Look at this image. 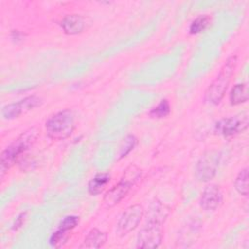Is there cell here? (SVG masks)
Returning <instances> with one entry per match:
<instances>
[{"instance_id": "cell-17", "label": "cell", "mask_w": 249, "mask_h": 249, "mask_svg": "<svg viewBox=\"0 0 249 249\" xmlns=\"http://www.w3.org/2000/svg\"><path fill=\"white\" fill-rule=\"evenodd\" d=\"M68 237H69L68 231H62V230L58 229L50 237V244L53 247H60L67 241Z\"/></svg>"}, {"instance_id": "cell-6", "label": "cell", "mask_w": 249, "mask_h": 249, "mask_svg": "<svg viewBox=\"0 0 249 249\" xmlns=\"http://www.w3.org/2000/svg\"><path fill=\"white\" fill-rule=\"evenodd\" d=\"M220 153L217 151L206 152L197 161L196 166V176L201 182L211 180L218 169L220 162Z\"/></svg>"}, {"instance_id": "cell-5", "label": "cell", "mask_w": 249, "mask_h": 249, "mask_svg": "<svg viewBox=\"0 0 249 249\" xmlns=\"http://www.w3.org/2000/svg\"><path fill=\"white\" fill-rule=\"evenodd\" d=\"M162 222L147 218L146 225L137 235L138 248H157L162 239Z\"/></svg>"}, {"instance_id": "cell-11", "label": "cell", "mask_w": 249, "mask_h": 249, "mask_svg": "<svg viewBox=\"0 0 249 249\" xmlns=\"http://www.w3.org/2000/svg\"><path fill=\"white\" fill-rule=\"evenodd\" d=\"M61 27L66 34L74 35L83 31L85 28V21L80 15H67L62 18Z\"/></svg>"}, {"instance_id": "cell-19", "label": "cell", "mask_w": 249, "mask_h": 249, "mask_svg": "<svg viewBox=\"0 0 249 249\" xmlns=\"http://www.w3.org/2000/svg\"><path fill=\"white\" fill-rule=\"evenodd\" d=\"M78 223H79V217L67 216L61 221L58 229L65 231H69L72 229H74L78 225Z\"/></svg>"}, {"instance_id": "cell-18", "label": "cell", "mask_w": 249, "mask_h": 249, "mask_svg": "<svg viewBox=\"0 0 249 249\" xmlns=\"http://www.w3.org/2000/svg\"><path fill=\"white\" fill-rule=\"evenodd\" d=\"M170 112V106L166 99H163L160 101V103L158 104L157 107L152 109L150 112V115L154 118H164L166 117Z\"/></svg>"}, {"instance_id": "cell-3", "label": "cell", "mask_w": 249, "mask_h": 249, "mask_svg": "<svg viewBox=\"0 0 249 249\" xmlns=\"http://www.w3.org/2000/svg\"><path fill=\"white\" fill-rule=\"evenodd\" d=\"M75 128V115L72 110L64 109L53 115L46 122V132L54 140L69 137Z\"/></svg>"}, {"instance_id": "cell-14", "label": "cell", "mask_w": 249, "mask_h": 249, "mask_svg": "<svg viewBox=\"0 0 249 249\" xmlns=\"http://www.w3.org/2000/svg\"><path fill=\"white\" fill-rule=\"evenodd\" d=\"M248 100L247 86L245 84L235 85L230 93V101L231 105H238Z\"/></svg>"}, {"instance_id": "cell-15", "label": "cell", "mask_w": 249, "mask_h": 249, "mask_svg": "<svg viewBox=\"0 0 249 249\" xmlns=\"http://www.w3.org/2000/svg\"><path fill=\"white\" fill-rule=\"evenodd\" d=\"M235 190L242 196L248 195V168L245 167L237 174L234 180Z\"/></svg>"}, {"instance_id": "cell-13", "label": "cell", "mask_w": 249, "mask_h": 249, "mask_svg": "<svg viewBox=\"0 0 249 249\" xmlns=\"http://www.w3.org/2000/svg\"><path fill=\"white\" fill-rule=\"evenodd\" d=\"M110 174L108 172H99L97 173L88 185V192L91 196L99 195L106 187V185L110 182Z\"/></svg>"}, {"instance_id": "cell-20", "label": "cell", "mask_w": 249, "mask_h": 249, "mask_svg": "<svg viewBox=\"0 0 249 249\" xmlns=\"http://www.w3.org/2000/svg\"><path fill=\"white\" fill-rule=\"evenodd\" d=\"M136 144V138L133 135H128L124 139V146H122V152L120 154V158L125 157L127 153H129Z\"/></svg>"}, {"instance_id": "cell-2", "label": "cell", "mask_w": 249, "mask_h": 249, "mask_svg": "<svg viewBox=\"0 0 249 249\" xmlns=\"http://www.w3.org/2000/svg\"><path fill=\"white\" fill-rule=\"evenodd\" d=\"M142 174L141 169L136 165L130 164L124 170L120 182L110 189L104 196V202L107 206H114L119 203L129 192L132 186L140 179Z\"/></svg>"}, {"instance_id": "cell-4", "label": "cell", "mask_w": 249, "mask_h": 249, "mask_svg": "<svg viewBox=\"0 0 249 249\" xmlns=\"http://www.w3.org/2000/svg\"><path fill=\"white\" fill-rule=\"evenodd\" d=\"M36 131L30 128L20 134L10 146H8L1 154V175L8 170L16 160L23 154L35 141Z\"/></svg>"}, {"instance_id": "cell-12", "label": "cell", "mask_w": 249, "mask_h": 249, "mask_svg": "<svg viewBox=\"0 0 249 249\" xmlns=\"http://www.w3.org/2000/svg\"><path fill=\"white\" fill-rule=\"evenodd\" d=\"M107 240V233L97 229H92L84 239L81 248H100Z\"/></svg>"}, {"instance_id": "cell-1", "label": "cell", "mask_w": 249, "mask_h": 249, "mask_svg": "<svg viewBox=\"0 0 249 249\" xmlns=\"http://www.w3.org/2000/svg\"><path fill=\"white\" fill-rule=\"evenodd\" d=\"M235 64H236V56H231L225 61L217 77L209 85L206 90L205 98L209 103L214 105L220 103V101L225 95L228 85L233 74Z\"/></svg>"}, {"instance_id": "cell-16", "label": "cell", "mask_w": 249, "mask_h": 249, "mask_svg": "<svg viewBox=\"0 0 249 249\" xmlns=\"http://www.w3.org/2000/svg\"><path fill=\"white\" fill-rule=\"evenodd\" d=\"M210 17L207 15H201L199 17H197L196 18H195L193 20V22L190 25V33L191 34H197L201 31H203L204 29H206L208 27V25L210 24Z\"/></svg>"}, {"instance_id": "cell-8", "label": "cell", "mask_w": 249, "mask_h": 249, "mask_svg": "<svg viewBox=\"0 0 249 249\" xmlns=\"http://www.w3.org/2000/svg\"><path fill=\"white\" fill-rule=\"evenodd\" d=\"M143 215L144 208L140 204H133L128 206L123 212L119 219L117 233L120 236H124L125 234L133 231L140 223Z\"/></svg>"}, {"instance_id": "cell-7", "label": "cell", "mask_w": 249, "mask_h": 249, "mask_svg": "<svg viewBox=\"0 0 249 249\" xmlns=\"http://www.w3.org/2000/svg\"><path fill=\"white\" fill-rule=\"evenodd\" d=\"M247 126L248 116L247 114L242 113L241 115L220 120L215 125V130L218 134L223 135L225 138H229L244 131Z\"/></svg>"}, {"instance_id": "cell-9", "label": "cell", "mask_w": 249, "mask_h": 249, "mask_svg": "<svg viewBox=\"0 0 249 249\" xmlns=\"http://www.w3.org/2000/svg\"><path fill=\"white\" fill-rule=\"evenodd\" d=\"M42 99L36 95L27 96L18 102L11 103L2 108L1 114L3 118L11 120L19 117L20 115L32 110L33 108L41 105Z\"/></svg>"}, {"instance_id": "cell-10", "label": "cell", "mask_w": 249, "mask_h": 249, "mask_svg": "<svg viewBox=\"0 0 249 249\" xmlns=\"http://www.w3.org/2000/svg\"><path fill=\"white\" fill-rule=\"evenodd\" d=\"M223 195L218 185L210 184L206 186L201 193L200 205L204 210L213 211L222 203Z\"/></svg>"}]
</instances>
